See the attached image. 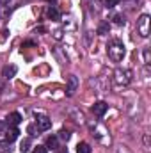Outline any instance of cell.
<instances>
[{
  "label": "cell",
  "instance_id": "6da1fadb",
  "mask_svg": "<svg viewBox=\"0 0 151 153\" xmlns=\"http://www.w3.org/2000/svg\"><path fill=\"white\" fill-rule=\"evenodd\" d=\"M107 53H109V57L112 59L114 62L123 61V57L126 55V48H124L123 41H119V39H112V41L107 45Z\"/></svg>",
  "mask_w": 151,
  "mask_h": 153
},
{
  "label": "cell",
  "instance_id": "7a4b0ae2",
  "mask_svg": "<svg viewBox=\"0 0 151 153\" xmlns=\"http://www.w3.org/2000/svg\"><path fill=\"white\" fill-rule=\"evenodd\" d=\"M132 82V71L130 70H126V68H117L115 71H114V84L115 85H128Z\"/></svg>",
  "mask_w": 151,
  "mask_h": 153
},
{
  "label": "cell",
  "instance_id": "3957f363",
  "mask_svg": "<svg viewBox=\"0 0 151 153\" xmlns=\"http://www.w3.org/2000/svg\"><path fill=\"white\" fill-rule=\"evenodd\" d=\"M150 23H151L150 14H142V16L137 20V32H139L142 38H148V36H150Z\"/></svg>",
  "mask_w": 151,
  "mask_h": 153
},
{
  "label": "cell",
  "instance_id": "277c9868",
  "mask_svg": "<svg viewBox=\"0 0 151 153\" xmlns=\"http://www.w3.org/2000/svg\"><path fill=\"white\" fill-rule=\"evenodd\" d=\"M34 125L39 128V132H46V130L52 128V119H50L48 116H44V114H38L36 116V123H34Z\"/></svg>",
  "mask_w": 151,
  "mask_h": 153
},
{
  "label": "cell",
  "instance_id": "5b68a950",
  "mask_svg": "<svg viewBox=\"0 0 151 153\" xmlns=\"http://www.w3.org/2000/svg\"><path fill=\"white\" fill-rule=\"evenodd\" d=\"M76 89H78V76H76V75H70V76H68V87H66V96H73Z\"/></svg>",
  "mask_w": 151,
  "mask_h": 153
},
{
  "label": "cell",
  "instance_id": "8992f818",
  "mask_svg": "<svg viewBox=\"0 0 151 153\" xmlns=\"http://www.w3.org/2000/svg\"><path fill=\"white\" fill-rule=\"evenodd\" d=\"M91 111H93V114L96 116V117H103L105 112L109 111V105H107L105 102H96V103L93 105V109H91Z\"/></svg>",
  "mask_w": 151,
  "mask_h": 153
},
{
  "label": "cell",
  "instance_id": "52a82bcc",
  "mask_svg": "<svg viewBox=\"0 0 151 153\" xmlns=\"http://www.w3.org/2000/svg\"><path fill=\"white\" fill-rule=\"evenodd\" d=\"M18 135H20L18 126H9V128L5 130V141H9V143L16 141V139H18Z\"/></svg>",
  "mask_w": 151,
  "mask_h": 153
},
{
  "label": "cell",
  "instance_id": "ba28073f",
  "mask_svg": "<svg viewBox=\"0 0 151 153\" xmlns=\"http://www.w3.org/2000/svg\"><path fill=\"white\" fill-rule=\"evenodd\" d=\"M5 119H7L5 123H7L9 126H18V125L21 123V114H20V112H11Z\"/></svg>",
  "mask_w": 151,
  "mask_h": 153
},
{
  "label": "cell",
  "instance_id": "9c48e42d",
  "mask_svg": "<svg viewBox=\"0 0 151 153\" xmlns=\"http://www.w3.org/2000/svg\"><path fill=\"white\" fill-rule=\"evenodd\" d=\"M16 71H18V68H16L14 64H11V66H5V68L2 70V76H4L5 80H11L13 76H16Z\"/></svg>",
  "mask_w": 151,
  "mask_h": 153
},
{
  "label": "cell",
  "instance_id": "30bf717a",
  "mask_svg": "<svg viewBox=\"0 0 151 153\" xmlns=\"http://www.w3.org/2000/svg\"><path fill=\"white\" fill-rule=\"evenodd\" d=\"M46 16H48L50 20H53V22H59V20H61V13H59L53 5H50V7L46 9Z\"/></svg>",
  "mask_w": 151,
  "mask_h": 153
},
{
  "label": "cell",
  "instance_id": "8fae6325",
  "mask_svg": "<svg viewBox=\"0 0 151 153\" xmlns=\"http://www.w3.org/2000/svg\"><path fill=\"white\" fill-rule=\"evenodd\" d=\"M59 148V137L57 135H50L46 139V150H57Z\"/></svg>",
  "mask_w": 151,
  "mask_h": 153
},
{
  "label": "cell",
  "instance_id": "7c38bea8",
  "mask_svg": "<svg viewBox=\"0 0 151 153\" xmlns=\"http://www.w3.org/2000/svg\"><path fill=\"white\" fill-rule=\"evenodd\" d=\"M30 148H32V141H30V137H25V139L20 143V152L27 153V152H30Z\"/></svg>",
  "mask_w": 151,
  "mask_h": 153
},
{
  "label": "cell",
  "instance_id": "4fadbf2b",
  "mask_svg": "<svg viewBox=\"0 0 151 153\" xmlns=\"http://www.w3.org/2000/svg\"><path fill=\"white\" fill-rule=\"evenodd\" d=\"M76 153H91V146H89L87 143H78Z\"/></svg>",
  "mask_w": 151,
  "mask_h": 153
},
{
  "label": "cell",
  "instance_id": "5bb4252c",
  "mask_svg": "<svg viewBox=\"0 0 151 153\" xmlns=\"http://www.w3.org/2000/svg\"><path fill=\"white\" fill-rule=\"evenodd\" d=\"M13 148H11V143L9 141H2L0 143V153H11Z\"/></svg>",
  "mask_w": 151,
  "mask_h": 153
},
{
  "label": "cell",
  "instance_id": "9a60e30c",
  "mask_svg": "<svg viewBox=\"0 0 151 153\" xmlns=\"http://www.w3.org/2000/svg\"><path fill=\"white\" fill-rule=\"evenodd\" d=\"M27 134H29L30 137H36V135H39V128L36 125H29V126H27Z\"/></svg>",
  "mask_w": 151,
  "mask_h": 153
},
{
  "label": "cell",
  "instance_id": "2e32d148",
  "mask_svg": "<svg viewBox=\"0 0 151 153\" xmlns=\"http://www.w3.org/2000/svg\"><path fill=\"white\" fill-rule=\"evenodd\" d=\"M107 32H109V23H107V22H103V23L98 27V34H100V36H105Z\"/></svg>",
  "mask_w": 151,
  "mask_h": 153
},
{
  "label": "cell",
  "instance_id": "e0dca14e",
  "mask_svg": "<svg viewBox=\"0 0 151 153\" xmlns=\"http://www.w3.org/2000/svg\"><path fill=\"white\" fill-rule=\"evenodd\" d=\"M57 137H59V139H62V141H70V137H71V134H70L68 130H61Z\"/></svg>",
  "mask_w": 151,
  "mask_h": 153
},
{
  "label": "cell",
  "instance_id": "ac0fdd59",
  "mask_svg": "<svg viewBox=\"0 0 151 153\" xmlns=\"http://www.w3.org/2000/svg\"><path fill=\"white\" fill-rule=\"evenodd\" d=\"M112 20H114V22H115V23H117V25H123V23H124V22H126V20H124V16H123V14H115V16H114Z\"/></svg>",
  "mask_w": 151,
  "mask_h": 153
},
{
  "label": "cell",
  "instance_id": "d6986e66",
  "mask_svg": "<svg viewBox=\"0 0 151 153\" xmlns=\"http://www.w3.org/2000/svg\"><path fill=\"white\" fill-rule=\"evenodd\" d=\"M119 2H121V0H105V5H107L109 9H112L115 5H119Z\"/></svg>",
  "mask_w": 151,
  "mask_h": 153
},
{
  "label": "cell",
  "instance_id": "ffe728a7",
  "mask_svg": "<svg viewBox=\"0 0 151 153\" xmlns=\"http://www.w3.org/2000/svg\"><path fill=\"white\" fill-rule=\"evenodd\" d=\"M151 62V53H150V48H144V64H150Z\"/></svg>",
  "mask_w": 151,
  "mask_h": 153
},
{
  "label": "cell",
  "instance_id": "44dd1931",
  "mask_svg": "<svg viewBox=\"0 0 151 153\" xmlns=\"http://www.w3.org/2000/svg\"><path fill=\"white\" fill-rule=\"evenodd\" d=\"M32 153H48V150H46V146H34Z\"/></svg>",
  "mask_w": 151,
  "mask_h": 153
},
{
  "label": "cell",
  "instance_id": "7402d4cb",
  "mask_svg": "<svg viewBox=\"0 0 151 153\" xmlns=\"http://www.w3.org/2000/svg\"><path fill=\"white\" fill-rule=\"evenodd\" d=\"M5 128H7V123H5V121H0V134H4Z\"/></svg>",
  "mask_w": 151,
  "mask_h": 153
},
{
  "label": "cell",
  "instance_id": "603a6c76",
  "mask_svg": "<svg viewBox=\"0 0 151 153\" xmlns=\"http://www.w3.org/2000/svg\"><path fill=\"white\" fill-rule=\"evenodd\" d=\"M55 153H70L68 152V148H57V150H53Z\"/></svg>",
  "mask_w": 151,
  "mask_h": 153
},
{
  "label": "cell",
  "instance_id": "cb8c5ba5",
  "mask_svg": "<svg viewBox=\"0 0 151 153\" xmlns=\"http://www.w3.org/2000/svg\"><path fill=\"white\" fill-rule=\"evenodd\" d=\"M9 2H11V0H0V5H7Z\"/></svg>",
  "mask_w": 151,
  "mask_h": 153
},
{
  "label": "cell",
  "instance_id": "d4e9b609",
  "mask_svg": "<svg viewBox=\"0 0 151 153\" xmlns=\"http://www.w3.org/2000/svg\"><path fill=\"white\" fill-rule=\"evenodd\" d=\"M50 2H55V0H50Z\"/></svg>",
  "mask_w": 151,
  "mask_h": 153
}]
</instances>
